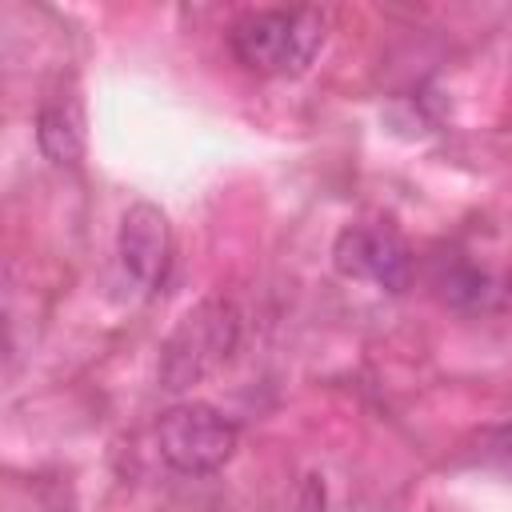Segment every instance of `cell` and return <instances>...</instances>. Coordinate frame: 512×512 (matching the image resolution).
I'll return each mask as SVG.
<instances>
[{
  "instance_id": "cell-6",
  "label": "cell",
  "mask_w": 512,
  "mask_h": 512,
  "mask_svg": "<svg viewBox=\"0 0 512 512\" xmlns=\"http://www.w3.org/2000/svg\"><path fill=\"white\" fill-rule=\"evenodd\" d=\"M36 144L52 164H76L84 152V112L76 96H56L36 116Z\"/></svg>"
},
{
  "instance_id": "cell-8",
  "label": "cell",
  "mask_w": 512,
  "mask_h": 512,
  "mask_svg": "<svg viewBox=\"0 0 512 512\" xmlns=\"http://www.w3.org/2000/svg\"><path fill=\"white\" fill-rule=\"evenodd\" d=\"M480 456H484V460L512 464V424H500V428L480 432Z\"/></svg>"
},
{
  "instance_id": "cell-4",
  "label": "cell",
  "mask_w": 512,
  "mask_h": 512,
  "mask_svg": "<svg viewBox=\"0 0 512 512\" xmlns=\"http://www.w3.org/2000/svg\"><path fill=\"white\" fill-rule=\"evenodd\" d=\"M332 264L384 292H400L412 280V248L388 224H348L332 244Z\"/></svg>"
},
{
  "instance_id": "cell-5",
  "label": "cell",
  "mask_w": 512,
  "mask_h": 512,
  "mask_svg": "<svg viewBox=\"0 0 512 512\" xmlns=\"http://www.w3.org/2000/svg\"><path fill=\"white\" fill-rule=\"evenodd\" d=\"M116 256L124 264V272L144 288H160L172 264V228L168 216L156 204H132L120 216V232H116Z\"/></svg>"
},
{
  "instance_id": "cell-2",
  "label": "cell",
  "mask_w": 512,
  "mask_h": 512,
  "mask_svg": "<svg viewBox=\"0 0 512 512\" xmlns=\"http://www.w3.org/2000/svg\"><path fill=\"white\" fill-rule=\"evenodd\" d=\"M236 336H240L236 308L220 296L200 300L196 308H188L180 316V324L172 328V336L160 348V384L180 392V388H192L196 380L212 376L232 356Z\"/></svg>"
},
{
  "instance_id": "cell-1",
  "label": "cell",
  "mask_w": 512,
  "mask_h": 512,
  "mask_svg": "<svg viewBox=\"0 0 512 512\" xmlns=\"http://www.w3.org/2000/svg\"><path fill=\"white\" fill-rule=\"evenodd\" d=\"M324 36L328 16L320 8H264L228 28V48L256 76H296L316 60Z\"/></svg>"
},
{
  "instance_id": "cell-3",
  "label": "cell",
  "mask_w": 512,
  "mask_h": 512,
  "mask_svg": "<svg viewBox=\"0 0 512 512\" xmlns=\"http://www.w3.org/2000/svg\"><path fill=\"white\" fill-rule=\"evenodd\" d=\"M156 444L168 468L180 476H208L224 468L240 444L236 424L212 404H176L156 420Z\"/></svg>"
},
{
  "instance_id": "cell-7",
  "label": "cell",
  "mask_w": 512,
  "mask_h": 512,
  "mask_svg": "<svg viewBox=\"0 0 512 512\" xmlns=\"http://www.w3.org/2000/svg\"><path fill=\"white\" fill-rule=\"evenodd\" d=\"M436 284H440L444 300L456 304V308H480V304H488V296H492V280H488L480 268H468V264L444 268Z\"/></svg>"
}]
</instances>
